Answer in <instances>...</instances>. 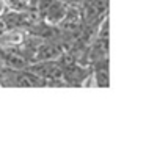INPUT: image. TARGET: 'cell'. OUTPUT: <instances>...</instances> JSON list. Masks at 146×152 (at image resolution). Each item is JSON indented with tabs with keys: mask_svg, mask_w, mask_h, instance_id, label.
<instances>
[{
	"mask_svg": "<svg viewBox=\"0 0 146 152\" xmlns=\"http://www.w3.org/2000/svg\"><path fill=\"white\" fill-rule=\"evenodd\" d=\"M5 11H7V2H5V0H0V16H2Z\"/></svg>",
	"mask_w": 146,
	"mask_h": 152,
	"instance_id": "obj_2",
	"label": "cell"
},
{
	"mask_svg": "<svg viewBox=\"0 0 146 152\" xmlns=\"http://www.w3.org/2000/svg\"><path fill=\"white\" fill-rule=\"evenodd\" d=\"M38 11L47 24L55 25L60 24V20L68 13V7L63 0H39Z\"/></svg>",
	"mask_w": 146,
	"mask_h": 152,
	"instance_id": "obj_1",
	"label": "cell"
}]
</instances>
